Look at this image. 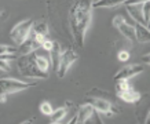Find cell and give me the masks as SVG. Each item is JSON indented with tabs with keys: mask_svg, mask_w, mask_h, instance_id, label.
I'll return each instance as SVG.
<instances>
[{
	"mask_svg": "<svg viewBox=\"0 0 150 124\" xmlns=\"http://www.w3.org/2000/svg\"><path fill=\"white\" fill-rule=\"evenodd\" d=\"M36 86L35 81H22L18 79H11V77H3L0 79V94H15L18 91L26 90V88H32Z\"/></svg>",
	"mask_w": 150,
	"mask_h": 124,
	"instance_id": "obj_3",
	"label": "cell"
},
{
	"mask_svg": "<svg viewBox=\"0 0 150 124\" xmlns=\"http://www.w3.org/2000/svg\"><path fill=\"white\" fill-rule=\"evenodd\" d=\"M118 61H128L129 60V52H128V51H125V50H123V51H120V52H118Z\"/></svg>",
	"mask_w": 150,
	"mask_h": 124,
	"instance_id": "obj_23",
	"label": "cell"
},
{
	"mask_svg": "<svg viewBox=\"0 0 150 124\" xmlns=\"http://www.w3.org/2000/svg\"><path fill=\"white\" fill-rule=\"evenodd\" d=\"M8 52H17L18 54V48L8 46V44H0V57L3 54H8Z\"/></svg>",
	"mask_w": 150,
	"mask_h": 124,
	"instance_id": "obj_21",
	"label": "cell"
},
{
	"mask_svg": "<svg viewBox=\"0 0 150 124\" xmlns=\"http://www.w3.org/2000/svg\"><path fill=\"white\" fill-rule=\"evenodd\" d=\"M116 81V91H120V90H125V88L131 87L129 86V81L127 79H120V80H114Z\"/></svg>",
	"mask_w": 150,
	"mask_h": 124,
	"instance_id": "obj_22",
	"label": "cell"
},
{
	"mask_svg": "<svg viewBox=\"0 0 150 124\" xmlns=\"http://www.w3.org/2000/svg\"><path fill=\"white\" fill-rule=\"evenodd\" d=\"M134 30H135V40L139 43H149L150 41V30L149 26H146L143 23L134 22Z\"/></svg>",
	"mask_w": 150,
	"mask_h": 124,
	"instance_id": "obj_12",
	"label": "cell"
},
{
	"mask_svg": "<svg viewBox=\"0 0 150 124\" xmlns=\"http://www.w3.org/2000/svg\"><path fill=\"white\" fill-rule=\"evenodd\" d=\"M94 106L90 103V102H87V103H81V105L77 108L76 110V115L73 117L70 121L68 123H79V124H83V123H87L88 120L91 119V116L94 115Z\"/></svg>",
	"mask_w": 150,
	"mask_h": 124,
	"instance_id": "obj_9",
	"label": "cell"
},
{
	"mask_svg": "<svg viewBox=\"0 0 150 124\" xmlns=\"http://www.w3.org/2000/svg\"><path fill=\"white\" fill-rule=\"evenodd\" d=\"M18 69L19 73L26 76V77H39V79H47L48 73L41 72L37 68L35 58H33V52L28 55H21V58L18 60Z\"/></svg>",
	"mask_w": 150,
	"mask_h": 124,
	"instance_id": "obj_2",
	"label": "cell"
},
{
	"mask_svg": "<svg viewBox=\"0 0 150 124\" xmlns=\"http://www.w3.org/2000/svg\"><path fill=\"white\" fill-rule=\"evenodd\" d=\"M142 17L145 19L146 26H149V21H150V0L142 3Z\"/></svg>",
	"mask_w": 150,
	"mask_h": 124,
	"instance_id": "obj_19",
	"label": "cell"
},
{
	"mask_svg": "<svg viewBox=\"0 0 150 124\" xmlns=\"http://www.w3.org/2000/svg\"><path fill=\"white\" fill-rule=\"evenodd\" d=\"M33 58H35V62H36L37 68L40 69L41 72L48 73V70H50V60L46 58V57H43V55H37L36 51H33Z\"/></svg>",
	"mask_w": 150,
	"mask_h": 124,
	"instance_id": "obj_17",
	"label": "cell"
},
{
	"mask_svg": "<svg viewBox=\"0 0 150 124\" xmlns=\"http://www.w3.org/2000/svg\"><path fill=\"white\" fill-rule=\"evenodd\" d=\"M33 22H35V21H33L32 18H26V19H23V21H19L18 23H15V25L11 28L10 37H11V40H13L17 46H19L22 41L26 40V37L30 35Z\"/></svg>",
	"mask_w": 150,
	"mask_h": 124,
	"instance_id": "obj_4",
	"label": "cell"
},
{
	"mask_svg": "<svg viewBox=\"0 0 150 124\" xmlns=\"http://www.w3.org/2000/svg\"><path fill=\"white\" fill-rule=\"evenodd\" d=\"M52 44H54V41L46 39V40L43 41V44H41V48H44L46 51H50L51 48H52Z\"/></svg>",
	"mask_w": 150,
	"mask_h": 124,
	"instance_id": "obj_24",
	"label": "cell"
},
{
	"mask_svg": "<svg viewBox=\"0 0 150 124\" xmlns=\"http://www.w3.org/2000/svg\"><path fill=\"white\" fill-rule=\"evenodd\" d=\"M68 108L66 106H61V108H57V109L52 110V113L50 115V123L51 124H57L61 123L62 120L65 119V116L68 113Z\"/></svg>",
	"mask_w": 150,
	"mask_h": 124,
	"instance_id": "obj_16",
	"label": "cell"
},
{
	"mask_svg": "<svg viewBox=\"0 0 150 124\" xmlns=\"http://www.w3.org/2000/svg\"><path fill=\"white\" fill-rule=\"evenodd\" d=\"M48 52H50V60H51V64H52V68H54V70L57 72V68H58V64H59V58H61V52H62L61 44H59L58 41H54L52 48H51Z\"/></svg>",
	"mask_w": 150,
	"mask_h": 124,
	"instance_id": "obj_14",
	"label": "cell"
},
{
	"mask_svg": "<svg viewBox=\"0 0 150 124\" xmlns=\"http://www.w3.org/2000/svg\"><path fill=\"white\" fill-rule=\"evenodd\" d=\"M116 92H117V96L120 99H123L124 102H128V103H135V102H138L142 98L141 92L132 90L131 87L125 88V90H120V91H116Z\"/></svg>",
	"mask_w": 150,
	"mask_h": 124,
	"instance_id": "obj_11",
	"label": "cell"
},
{
	"mask_svg": "<svg viewBox=\"0 0 150 124\" xmlns=\"http://www.w3.org/2000/svg\"><path fill=\"white\" fill-rule=\"evenodd\" d=\"M32 121H35V117H33V119H28V120H25V121H21V123L26 124V123H32Z\"/></svg>",
	"mask_w": 150,
	"mask_h": 124,
	"instance_id": "obj_28",
	"label": "cell"
},
{
	"mask_svg": "<svg viewBox=\"0 0 150 124\" xmlns=\"http://www.w3.org/2000/svg\"><path fill=\"white\" fill-rule=\"evenodd\" d=\"M6 101H7V94H0V102L4 103Z\"/></svg>",
	"mask_w": 150,
	"mask_h": 124,
	"instance_id": "obj_26",
	"label": "cell"
},
{
	"mask_svg": "<svg viewBox=\"0 0 150 124\" xmlns=\"http://www.w3.org/2000/svg\"><path fill=\"white\" fill-rule=\"evenodd\" d=\"M127 0H94L92 9H113L116 6L124 4Z\"/></svg>",
	"mask_w": 150,
	"mask_h": 124,
	"instance_id": "obj_13",
	"label": "cell"
},
{
	"mask_svg": "<svg viewBox=\"0 0 150 124\" xmlns=\"http://www.w3.org/2000/svg\"><path fill=\"white\" fill-rule=\"evenodd\" d=\"M143 69H145V66L141 64L127 65V66L121 68L117 73L114 74V80H120V79H127V80H129V79L141 74L142 72H143Z\"/></svg>",
	"mask_w": 150,
	"mask_h": 124,
	"instance_id": "obj_10",
	"label": "cell"
},
{
	"mask_svg": "<svg viewBox=\"0 0 150 124\" xmlns=\"http://www.w3.org/2000/svg\"><path fill=\"white\" fill-rule=\"evenodd\" d=\"M143 62H145L146 65L149 64V54H146V55H145V58H143Z\"/></svg>",
	"mask_w": 150,
	"mask_h": 124,
	"instance_id": "obj_27",
	"label": "cell"
},
{
	"mask_svg": "<svg viewBox=\"0 0 150 124\" xmlns=\"http://www.w3.org/2000/svg\"><path fill=\"white\" fill-rule=\"evenodd\" d=\"M147 0H127L124 4L125 6H134V4H142V3H145Z\"/></svg>",
	"mask_w": 150,
	"mask_h": 124,
	"instance_id": "obj_25",
	"label": "cell"
},
{
	"mask_svg": "<svg viewBox=\"0 0 150 124\" xmlns=\"http://www.w3.org/2000/svg\"><path fill=\"white\" fill-rule=\"evenodd\" d=\"M52 106H51V103L50 102H47V101H44V102H41L40 103V112L43 113V115H47V116H50L51 113H52Z\"/></svg>",
	"mask_w": 150,
	"mask_h": 124,
	"instance_id": "obj_20",
	"label": "cell"
},
{
	"mask_svg": "<svg viewBox=\"0 0 150 124\" xmlns=\"http://www.w3.org/2000/svg\"><path fill=\"white\" fill-rule=\"evenodd\" d=\"M92 1L94 0H72L68 6L66 22L73 43L84 47V39L92 19Z\"/></svg>",
	"mask_w": 150,
	"mask_h": 124,
	"instance_id": "obj_1",
	"label": "cell"
},
{
	"mask_svg": "<svg viewBox=\"0 0 150 124\" xmlns=\"http://www.w3.org/2000/svg\"><path fill=\"white\" fill-rule=\"evenodd\" d=\"M30 32L41 35V36H47L48 35V25H47L46 21H36V22H33Z\"/></svg>",
	"mask_w": 150,
	"mask_h": 124,
	"instance_id": "obj_18",
	"label": "cell"
},
{
	"mask_svg": "<svg viewBox=\"0 0 150 124\" xmlns=\"http://www.w3.org/2000/svg\"><path fill=\"white\" fill-rule=\"evenodd\" d=\"M113 26L121 33V36H124L127 40L135 41V30H134V25L128 23L121 15H116L113 18Z\"/></svg>",
	"mask_w": 150,
	"mask_h": 124,
	"instance_id": "obj_8",
	"label": "cell"
},
{
	"mask_svg": "<svg viewBox=\"0 0 150 124\" xmlns=\"http://www.w3.org/2000/svg\"><path fill=\"white\" fill-rule=\"evenodd\" d=\"M79 58L77 52L73 50V47H68L66 50H62L61 52V58H59V64L57 68V74L58 77H65L68 73L69 68L73 65V62H76Z\"/></svg>",
	"mask_w": 150,
	"mask_h": 124,
	"instance_id": "obj_5",
	"label": "cell"
},
{
	"mask_svg": "<svg viewBox=\"0 0 150 124\" xmlns=\"http://www.w3.org/2000/svg\"><path fill=\"white\" fill-rule=\"evenodd\" d=\"M88 102L94 106V109H95L98 113H103V115L112 116L113 113H117L118 112V109L112 102L108 101L106 98H102V96H94V98H91Z\"/></svg>",
	"mask_w": 150,
	"mask_h": 124,
	"instance_id": "obj_7",
	"label": "cell"
},
{
	"mask_svg": "<svg viewBox=\"0 0 150 124\" xmlns=\"http://www.w3.org/2000/svg\"><path fill=\"white\" fill-rule=\"evenodd\" d=\"M127 11L129 13V15L132 17L134 22H139V23H145V19L142 17V4H134V6H125Z\"/></svg>",
	"mask_w": 150,
	"mask_h": 124,
	"instance_id": "obj_15",
	"label": "cell"
},
{
	"mask_svg": "<svg viewBox=\"0 0 150 124\" xmlns=\"http://www.w3.org/2000/svg\"><path fill=\"white\" fill-rule=\"evenodd\" d=\"M44 40H46V36H41V35L30 32V35L26 37V40L22 41L18 46V54L28 55L33 52V51H37L39 48H41V44H43Z\"/></svg>",
	"mask_w": 150,
	"mask_h": 124,
	"instance_id": "obj_6",
	"label": "cell"
}]
</instances>
